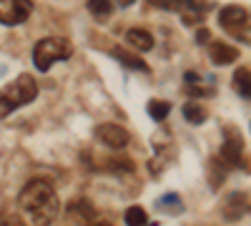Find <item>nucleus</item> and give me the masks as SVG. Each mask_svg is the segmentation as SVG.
I'll list each match as a JSON object with an SVG mask.
<instances>
[{"mask_svg":"<svg viewBox=\"0 0 251 226\" xmlns=\"http://www.w3.org/2000/svg\"><path fill=\"white\" fill-rule=\"evenodd\" d=\"M146 111H149V116L153 118V121H163L166 116H169L171 113V103H169V100H151V103H149V108H146Z\"/></svg>","mask_w":251,"mask_h":226,"instance_id":"15","label":"nucleus"},{"mask_svg":"<svg viewBox=\"0 0 251 226\" xmlns=\"http://www.w3.org/2000/svg\"><path fill=\"white\" fill-rule=\"evenodd\" d=\"M18 209L23 214L25 226H50L58 216V199L48 181L35 178L20 191Z\"/></svg>","mask_w":251,"mask_h":226,"instance_id":"1","label":"nucleus"},{"mask_svg":"<svg viewBox=\"0 0 251 226\" xmlns=\"http://www.w3.org/2000/svg\"><path fill=\"white\" fill-rule=\"evenodd\" d=\"M71 43L66 38H58V35H50V38H43L38 40L35 48H33V63L40 73L50 71L58 60H68L71 58Z\"/></svg>","mask_w":251,"mask_h":226,"instance_id":"3","label":"nucleus"},{"mask_svg":"<svg viewBox=\"0 0 251 226\" xmlns=\"http://www.w3.org/2000/svg\"><path fill=\"white\" fill-rule=\"evenodd\" d=\"M35 96H38L35 80H33L28 73L18 75L13 83H8L3 91H0V118L10 116V113H13L15 108H20V106H28Z\"/></svg>","mask_w":251,"mask_h":226,"instance_id":"2","label":"nucleus"},{"mask_svg":"<svg viewBox=\"0 0 251 226\" xmlns=\"http://www.w3.org/2000/svg\"><path fill=\"white\" fill-rule=\"evenodd\" d=\"M126 224L128 226H149V216H146V211L141 206H131V209H126Z\"/></svg>","mask_w":251,"mask_h":226,"instance_id":"16","label":"nucleus"},{"mask_svg":"<svg viewBox=\"0 0 251 226\" xmlns=\"http://www.w3.org/2000/svg\"><path fill=\"white\" fill-rule=\"evenodd\" d=\"M208 58H211L214 66H228V63H234V60L239 58V50H236L234 46L216 40V43L208 46Z\"/></svg>","mask_w":251,"mask_h":226,"instance_id":"9","label":"nucleus"},{"mask_svg":"<svg viewBox=\"0 0 251 226\" xmlns=\"http://www.w3.org/2000/svg\"><path fill=\"white\" fill-rule=\"evenodd\" d=\"M113 55H116V60H118L121 66L131 68V71L149 73V66H146V60H143V58H138V55H133V53H126V50H121V48H113Z\"/></svg>","mask_w":251,"mask_h":226,"instance_id":"11","label":"nucleus"},{"mask_svg":"<svg viewBox=\"0 0 251 226\" xmlns=\"http://www.w3.org/2000/svg\"><path fill=\"white\" fill-rule=\"evenodd\" d=\"M208 38H211V33H208L206 28H201V30L196 33V43H208Z\"/></svg>","mask_w":251,"mask_h":226,"instance_id":"21","label":"nucleus"},{"mask_svg":"<svg viewBox=\"0 0 251 226\" xmlns=\"http://www.w3.org/2000/svg\"><path fill=\"white\" fill-rule=\"evenodd\" d=\"M88 10L98 20H106L113 13V3H111V0H88Z\"/></svg>","mask_w":251,"mask_h":226,"instance_id":"13","label":"nucleus"},{"mask_svg":"<svg viewBox=\"0 0 251 226\" xmlns=\"http://www.w3.org/2000/svg\"><path fill=\"white\" fill-rule=\"evenodd\" d=\"M0 226H25V221H23V216H20V214L0 211Z\"/></svg>","mask_w":251,"mask_h":226,"instance_id":"19","label":"nucleus"},{"mask_svg":"<svg viewBox=\"0 0 251 226\" xmlns=\"http://www.w3.org/2000/svg\"><path fill=\"white\" fill-rule=\"evenodd\" d=\"M241 151H244L241 136H239L234 128H228V138L224 141V146H221L219 161L226 163V166H239V163H241Z\"/></svg>","mask_w":251,"mask_h":226,"instance_id":"7","label":"nucleus"},{"mask_svg":"<svg viewBox=\"0 0 251 226\" xmlns=\"http://www.w3.org/2000/svg\"><path fill=\"white\" fill-rule=\"evenodd\" d=\"M108 169L113 174H131L133 171V161L128 156H113L111 163H108Z\"/></svg>","mask_w":251,"mask_h":226,"instance_id":"17","label":"nucleus"},{"mask_svg":"<svg viewBox=\"0 0 251 226\" xmlns=\"http://www.w3.org/2000/svg\"><path fill=\"white\" fill-rule=\"evenodd\" d=\"M116 3H118L121 8H128V5H133V3H136V0H116Z\"/></svg>","mask_w":251,"mask_h":226,"instance_id":"22","label":"nucleus"},{"mask_svg":"<svg viewBox=\"0 0 251 226\" xmlns=\"http://www.w3.org/2000/svg\"><path fill=\"white\" fill-rule=\"evenodd\" d=\"M183 118L188 121V123H194V126H199V123H203L206 121V111L201 108V103H186L183 106Z\"/></svg>","mask_w":251,"mask_h":226,"instance_id":"14","label":"nucleus"},{"mask_svg":"<svg viewBox=\"0 0 251 226\" xmlns=\"http://www.w3.org/2000/svg\"><path fill=\"white\" fill-rule=\"evenodd\" d=\"M126 40H128V46H133L141 53L153 48V35L149 30H143V28H131L128 33H126Z\"/></svg>","mask_w":251,"mask_h":226,"instance_id":"10","label":"nucleus"},{"mask_svg":"<svg viewBox=\"0 0 251 226\" xmlns=\"http://www.w3.org/2000/svg\"><path fill=\"white\" fill-rule=\"evenodd\" d=\"M234 91L246 100L251 98V71L249 68H239L234 73Z\"/></svg>","mask_w":251,"mask_h":226,"instance_id":"12","label":"nucleus"},{"mask_svg":"<svg viewBox=\"0 0 251 226\" xmlns=\"http://www.w3.org/2000/svg\"><path fill=\"white\" fill-rule=\"evenodd\" d=\"M66 219L71 226H91L96 221V209L86 199H75L68 203V211H66Z\"/></svg>","mask_w":251,"mask_h":226,"instance_id":"6","label":"nucleus"},{"mask_svg":"<svg viewBox=\"0 0 251 226\" xmlns=\"http://www.w3.org/2000/svg\"><path fill=\"white\" fill-rule=\"evenodd\" d=\"M246 10L241 8V5H226V8H221V13H219V23L226 28V30H239V28H244V23H246Z\"/></svg>","mask_w":251,"mask_h":226,"instance_id":"8","label":"nucleus"},{"mask_svg":"<svg viewBox=\"0 0 251 226\" xmlns=\"http://www.w3.org/2000/svg\"><path fill=\"white\" fill-rule=\"evenodd\" d=\"M91 226H111V224H108V221H100V219H96Z\"/></svg>","mask_w":251,"mask_h":226,"instance_id":"23","label":"nucleus"},{"mask_svg":"<svg viewBox=\"0 0 251 226\" xmlns=\"http://www.w3.org/2000/svg\"><path fill=\"white\" fill-rule=\"evenodd\" d=\"M33 13L30 0H0V23L3 25H20Z\"/></svg>","mask_w":251,"mask_h":226,"instance_id":"4","label":"nucleus"},{"mask_svg":"<svg viewBox=\"0 0 251 226\" xmlns=\"http://www.w3.org/2000/svg\"><path fill=\"white\" fill-rule=\"evenodd\" d=\"M158 206H161V209H176V211H181L183 203H181V199H178L176 194H166V196L158 201Z\"/></svg>","mask_w":251,"mask_h":226,"instance_id":"18","label":"nucleus"},{"mask_svg":"<svg viewBox=\"0 0 251 226\" xmlns=\"http://www.w3.org/2000/svg\"><path fill=\"white\" fill-rule=\"evenodd\" d=\"M151 3L163 10H181V0H151Z\"/></svg>","mask_w":251,"mask_h":226,"instance_id":"20","label":"nucleus"},{"mask_svg":"<svg viewBox=\"0 0 251 226\" xmlns=\"http://www.w3.org/2000/svg\"><path fill=\"white\" fill-rule=\"evenodd\" d=\"M96 138L108 149H126L131 141L128 131L121 128L118 123H100V126H96Z\"/></svg>","mask_w":251,"mask_h":226,"instance_id":"5","label":"nucleus"}]
</instances>
